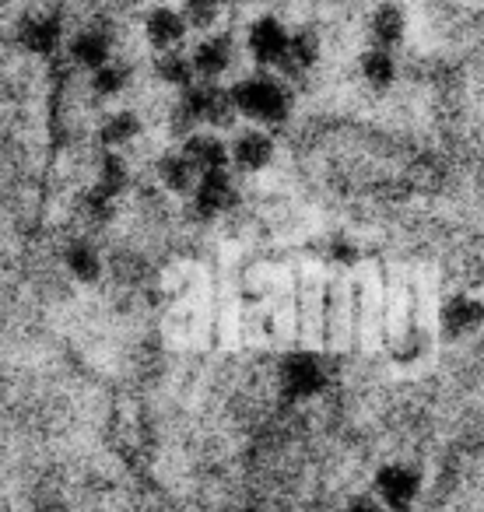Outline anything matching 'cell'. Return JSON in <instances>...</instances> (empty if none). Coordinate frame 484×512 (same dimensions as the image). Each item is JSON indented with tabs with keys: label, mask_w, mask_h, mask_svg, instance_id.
I'll return each mask as SVG.
<instances>
[{
	"label": "cell",
	"mask_w": 484,
	"mask_h": 512,
	"mask_svg": "<svg viewBox=\"0 0 484 512\" xmlns=\"http://www.w3.org/2000/svg\"><path fill=\"white\" fill-rule=\"evenodd\" d=\"M127 85H130V67L120 64V60H109V64L99 67V71L92 74V81H88L95 99H116Z\"/></svg>",
	"instance_id": "44dd1931"
},
{
	"label": "cell",
	"mask_w": 484,
	"mask_h": 512,
	"mask_svg": "<svg viewBox=\"0 0 484 512\" xmlns=\"http://www.w3.org/2000/svg\"><path fill=\"white\" fill-rule=\"evenodd\" d=\"M320 64V36L313 29L292 32V43H288L285 64L278 67L288 81H302L313 67Z\"/></svg>",
	"instance_id": "2e32d148"
},
{
	"label": "cell",
	"mask_w": 484,
	"mask_h": 512,
	"mask_svg": "<svg viewBox=\"0 0 484 512\" xmlns=\"http://www.w3.org/2000/svg\"><path fill=\"white\" fill-rule=\"evenodd\" d=\"M228 151H232V169L253 176V172H264L267 165L274 162V151H278V144H274L271 130L242 127L239 134L228 141Z\"/></svg>",
	"instance_id": "52a82bcc"
},
{
	"label": "cell",
	"mask_w": 484,
	"mask_h": 512,
	"mask_svg": "<svg viewBox=\"0 0 484 512\" xmlns=\"http://www.w3.org/2000/svg\"><path fill=\"white\" fill-rule=\"evenodd\" d=\"M221 4H235V0H221Z\"/></svg>",
	"instance_id": "4316f807"
},
{
	"label": "cell",
	"mask_w": 484,
	"mask_h": 512,
	"mask_svg": "<svg viewBox=\"0 0 484 512\" xmlns=\"http://www.w3.org/2000/svg\"><path fill=\"white\" fill-rule=\"evenodd\" d=\"M358 242L348 239V235H334V239L327 242V260L334 267H355L358 264Z\"/></svg>",
	"instance_id": "cb8c5ba5"
},
{
	"label": "cell",
	"mask_w": 484,
	"mask_h": 512,
	"mask_svg": "<svg viewBox=\"0 0 484 512\" xmlns=\"http://www.w3.org/2000/svg\"><path fill=\"white\" fill-rule=\"evenodd\" d=\"M358 74H362V81L369 88L386 92V88H393V81H397V57H393V50L369 46V50L358 57Z\"/></svg>",
	"instance_id": "d6986e66"
},
{
	"label": "cell",
	"mask_w": 484,
	"mask_h": 512,
	"mask_svg": "<svg viewBox=\"0 0 484 512\" xmlns=\"http://www.w3.org/2000/svg\"><path fill=\"white\" fill-rule=\"evenodd\" d=\"M155 78L162 81V85L169 88H179V92H186V88L197 81V67H193V53H186L183 46L179 50H165L155 57Z\"/></svg>",
	"instance_id": "ac0fdd59"
},
{
	"label": "cell",
	"mask_w": 484,
	"mask_h": 512,
	"mask_svg": "<svg viewBox=\"0 0 484 512\" xmlns=\"http://www.w3.org/2000/svg\"><path fill=\"white\" fill-rule=\"evenodd\" d=\"M232 64H235V43L225 32H207V36L193 46V67H197L200 81H218Z\"/></svg>",
	"instance_id": "8fae6325"
},
{
	"label": "cell",
	"mask_w": 484,
	"mask_h": 512,
	"mask_svg": "<svg viewBox=\"0 0 484 512\" xmlns=\"http://www.w3.org/2000/svg\"><path fill=\"white\" fill-rule=\"evenodd\" d=\"M235 200H239V193H235L232 172L228 169L207 172V176H200L197 190L190 193V211H193V218H200V221H214L225 211H232Z\"/></svg>",
	"instance_id": "8992f818"
},
{
	"label": "cell",
	"mask_w": 484,
	"mask_h": 512,
	"mask_svg": "<svg viewBox=\"0 0 484 512\" xmlns=\"http://www.w3.org/2000/svg\"><path fill=\"white\" fill-rule=\"evenodd\" d=\"M365 32H369V43L379 46V50H397V46L404 43V32H407L404 8L393 4V0L376 4L372 15H369V22H365Z\"/></svg>",
	"instance_id": "4fadbf2b"
},
{
	"label": "cell",
	"mask_w": 484,
	"mask_h": 512,
	"mask_svg": "<svg viewBox=\"0 0 484 512\" xmlns=\"http://www.w3.org/2000/svg\"><path fill=\"white\" fill-rule=\"evenodd\" d=\"M221 0H179V11H183L186 25L197 32H211L221 18Z\"/></svg>",
	"instance_id": "603a6c76"
},
{
	"label": "cell",
	"mask_w": 484,
	"mask_h": 512,
	"mask_svg": "<svg viewBox=\"0 0 484 512\" xmlns=\"http://www.w3.org/2000/svg\"><path fill=\"white\" fill-rule=\"evenodd\" d=\"M232 99L242 120H250L253 127H281L292 116V88L285 78L271 71H253L232 85Z\"/></svg>",
	"instance_id": "6da1fadb"
},
{
	"label": "cell",
	"mask_w": 484,
	"mask_h": 512,
	"mask_svg": "<svg viewBox=\"0 0 484 512\" xmlns=\"http://www.w3.org/2000/svg\"><path fill=\"white\" fill-rule=\"evenodd\" d=\"M341 512H386V505L379 502L372 491H358V495H351L348 502L341 505Z\"/></svg>",
	"instance_id": "484cf974"
},
{
	"label": "cell",
	"mask_w": 484,
	"mask_h": 512,
	"mask_svg": "<svg viewBox=\"0 0 484 512\" xmlns=\"http://www.w3.org/2000/svg\"><path fill=\"white\" fill-rule=\"evenodd\" d=\"M421 488H425V477L414 463L390 460L376 467L369 491L386 505V512H411V505L421 498Z\"/></svg>",
	"instance_id": "3957f363"
},
{
	"label": "cell",
	"mask_w": 484,
	"mask_h": 512,
	"mask_svg": "<svg viewBox=\"0 0 484 512\" xmlns=\"http://www.w3.org/2000/svg\"><path fill=\"white\" fill-rule=\"evenodd\" d=\"M288 43H292V32L274 15H260L246 32V53L257 64V71H274V67L285 64Z\"/></svg>",
	"instance_id": "5b68a950"
},
{
	"label": "cell",
	"mask_w": 484,
	"mask_h": 512,
	"mask_svg": "<svg viewBox=\"0 0 484 512\" xmlns=\"http://www.w3.org/2000/svg\"><path fill=\"white\" fill-rule=\"evenodd\" d=\"M183 155L193 162V169L200 172V176H207V172H221L232 165V151H228V144L218 137V130H197V134H190L183 144Z\"/></svg>",
	"instance_id": "7c38bea8"
},
{
	"label": "cell",
	"mask_w": 484,
	"mask_h": 512,
	"mask_svg": "<svg viewBox=\"0 0 484 512\" xmlns=\"http://www.w3.org/2000/svg\"><path fill=\"white\" fill-rule=\"evenodd\" d=\"M15 39L32 57H53V53L60 50V43H64V22H60L57 15L39 11V15H29L18 22Z\"/></svg>",
	"instance_id": "ba28073f"
},
{
	"label": "cell",
	"mask_w": 484,
	"mask_h": 512,
	"mask_svg": "<svg viewBox=\"0 0 484 512\" xmlns=\"http://www.w3.org/2000/svg\"><path fill=\"white\" fill-rule=\"evenodd\" d=\"M95 186L109 197L120 200V193H127L130 186V165L120 151H102L99 162H95Z\"/></svg>",
	"instance_id": "ffe728a7"
},
{
	"label": "cell",
	"mask_w": 484,
	"mask_h": 512,
	"mask_svg": "<svg viewBox=\"0 0 484 512\" xmlns=\"http://www.w3.org/2000/svg\"><path fill=\"white\" fill-rule=\"evenodd\" d=\"M155 176H158V183H162L169 193H176V197H186V193H193V190H197V183H200V172L193 169V162L183 155V148L158 155Z\"/></svg>",
	"instance_id": "5bb4252c"
},
{
	"label": "cell",
	"mask_w": 484,
	"mask_h": 512,
	"mask_svg": "<svg viewBox=\"0 0 484 512\" xmlns=\"http://www.w3.org/2000/svg\"><path fill=\"white\" fill-rule=\"evenodd\" d=\"M186 32H190V25H186V18L179 8H165V4H158V8H151L148 15H144V39H148V46L158 53L179 50L183 39H186Z\"/></svg>",
	"instance_id": "30bf717a"
},
{
	"label": "cell",
	"mask_w": 484,
	"mask_h": 512,
	"mask_svg": "<svg viewBox=\"0 0 484 512\" xmlns=\"http://www.w3.org/2000/svg\"><path fill=\"white\" fill-rule=\"evenodd\" d=\"M113 46H116V32L109 22L95 18L85 29H78L71 39H67V60L81 71L95 74L99 67H106L113 60Z\"/></svg>",
	"instance_id": "277c9868"
},
{
	"label": "cell",
	"mask_w": 484,
	"mask_h": 512,
	"mask_svg": "<svg viewBox=\"0 0 484 512\" xmlns=\"http://www.w3.org/2000/svg\"><path fill=\"white\" fill-rule=\"evenodd\" d=\"M330 372L323 355L316 351H288L278 365V390L285 400L292 404H302V400H313L327 390Z\"/></svg>",
	"instance_id": "7a4b0ae2"
},
{
	"label": "cell",
	"mask_w": 484,
	"mask_h": 512,
	"mask_svg": "<svg viewBox=\"0 0 484 512\" xmlns=\"http://www.w3.org/2000/svg\"><path fill=\"white\" fill-rule=\"evenodd\" d=\"M141 130H144V123L134 109H113V113L102 116L95 137H99L102 151H120V148H127V144H134L137 137H141Z\"/></svg>",
	"instance_id": "9a60e30c"
},
{
	"label": "cell",
	"mask_w": 484,
	"mask_h": 512,
	"mask_svg": "<svg viewBox=\"0 0 484 512\" xmlns=\"http://www.w3.org/2000/svg\"><path fill=\"white\" fill-rule=\"evenodd\" d=\"M78 211L88 225H109V221L116 218V197H109V193H102L99 186H92V190L81 193Z\"/></svg>",
	"instance_id": "7402d4cb"
},
{
	"label": "cell",
	"mask_w": 484,
	"mask_h": 512,
	"mask_svg": "<svg viewBox=\"0 0 484 512\" xmlns=\"http://www.w3.org/2000/svg\"><path fill=\"white\" fill-rule=\"evenodd\" d=\"M64 267L74 281L95 285L102 278V253L95 249L92 239H71L64 246Z\"/></svg>",
	"instance_id": "e0dca14e"
},
{
	"label": "cell",
	"mask_w": 484,
	"mask_h": 512,
	"mask_svg": "<svg viewBox=\"0 0 484 512\" xmlns=\"http://www.w3.org/2000/svg\"><path fill=\"white\" fill-rule=\"evenodd\" d=\"M477 327H484V302L474 299V295L460 292V295H449L439 309V330L442 337L456 341L463 334H474Z\"/></svg>",
	"instance_id": "9c48e42d"
},
{
	"label": "cell",
	"mask_w": 484,
	"mask_h": 512,
	"mask_svg": "<svg viewBox=\"0 0 484 512\" xmlns=\"http://www.w3.org/2000/svg\"><path fill=\"white\" fill-rule=\"evenodd\" d=\"M421 355H425V337H421V330H407L404 344H400V348H393V358H397L400 365L418 362Z\"/></svg>",
	"instance_id": "d4e9b609"
}]
</instances>
